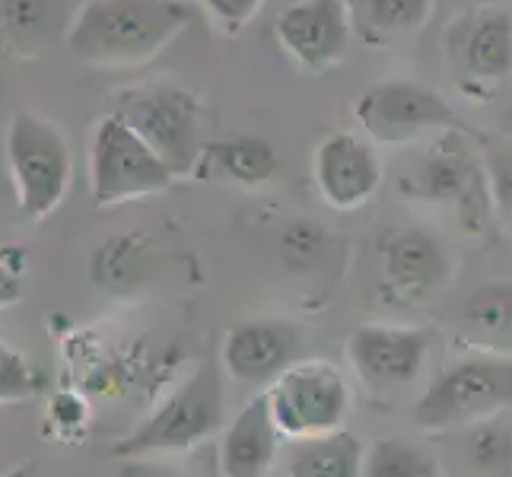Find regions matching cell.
<instances>
[{
	"label": "cell",
	"mask_w": 512,
	"mask_h": 477,
	"mask_svg": "<svg viewBox=\"0 0 512 477\" xmlns=\"http://www.w3.org/2000/svg\"><path fill=\"white\" fill-rule=\"evenodd\" d=\"M500 131H503V134H506V137L512 140V105H509V109H506V112L500 115Z\"/></svg>",
	"instance_id": "obj_30"
},
{
	"label": "cell",
	"mask_w": 512,
	"mask_h": 477,
	"mask_svg": "<svg viewBox=\"0 0 512 477\" xmlns=\"http://www.w3.org/2000/svg\"><path fill=\"white\" fill-rule=\"evenodd\" d=\"M191 23L185 0H83L64 45L86 67H140L160 58Z\"/></svg>",
	"instance_id": "obj_1"
},
{
	"label": "cell",
	"mask_w": 512,
	"mask_h": 477,
	"mask_svg": "<svg viewBox=\"0 0 512 477\" xmlns=\"http://www.w3.org/2000/svg\"><path fill=\"white\" fill-rule=\"evenodd\" d=\"M353 35L366 45H392L420 32L433 13V0H344Z\"/></svg>",
	"instance_id": "obj_19"
},
{
	"label": "cell",
	"mask_w": 512,
	"mask_h": 477,
	"mask_svg": "<svg viewBox=\"0 0 512 477\" xmlns=\"http://www.w3.org/2000/svg\"><path fill=\"white\" fill-rule=\"evenodd\" d=\"M121 477H191V474L182 471V468L153 462V458H134V462L125 468V474H121Z\"/></svg>",
	"instance_id": "obj_29"
},
{
	"label": "cell",
	"mask_w": 512,
	"mask_h": 477,
	"mask_svg": "<svg viewBox=\"0 0 512 477\" xmlns=\"http://www.w3.org/2000/svg\"><path fill=\"white\" fill-rule=\"evenodd\" d=\"M484 175H487V198L500 229L512 236V140L490 144L484 153Z\"/></svg>",
	"instance_id": "obj_25"
},
{
	"label": "cell",
	"mask_w": 512,
	"mask_h": 477,
	"mask_svg": "<svg viewBox=\"0 0 512 477\" xmlns=\"http://www.w3.org/2000/svg\"><path fill=\"white\" fill-rule=\"evenodd\" d=\"M427 347L430 341L420 328L369 322L353 328L347 341V357L353 373L373 392L392 395L420 376L423 363H427Z\"/></svg>",
	"instance_id": "obj_11"
},
{
	"label": "cell",
	"mask_w": 512,
	"mask_h": 477,
	"mask_svg": "<svg viewBox=\"0 0 512 477\" xmlns=\"http://www.w3.org/2000/svg\"><path fill=\"white\" fill-rule=\"evenodd\" d=\"M115 112L175 175H194L204 150L198 96L172 83L131 86L115 93Z\"/></svg>",
	"instance_id": "obj_6"
},
{
	"label": "cell",
	"mask_w": 512,
	"mask_h": 477,
	"mask_svg": "<svg viewBox=\"0 0 512 477\" xmlns=\"http://www.w3.org/2000/svg\"><path fill=\"white\" fill-rule=\"evenodd\" d=\"M277 42L312 74L338 67L353 39V23L344 0H293L277 16Z\"/></svg>",
	"instance_id": "obj_10"
},
{
	"label": "cell",
	"mask_w": 512,
	"mask_h": 477,
	"mask_svg": "<svg viewBox=\"0 0 512 477\" xmlns=\"http://www.w3.org/2000/svg\"><path fill=\"white\" fill-rule=\"evenodd\" d=\"M512 408V357L474 353L452 363L414 404L423 430H455L497 417Z\"/></svg>",
	"instance_id": "obj_5"
},
{
	"label": "cell",
	"mask_w": 512,
	"mask_h": 477,
	"mask_svg": "<svg viewBox=\"0 0 512 477\" xmlns=\"http://www.w3.org/2000/svg\"><path fill=\"white\" fill-rule=\"evenodd\" d=\"M363 446L347 430L296 439L290 449L287 477H363Z\"/></svg>",
	"instance_id": "obj_20"
},
{
	"label": "cell",
	"mask_w": 512,
	"mask_h": 477,
	"mask_svg": "<svg viewBox=\"0 0 512 477\" xmlns=\"http://www.w3.org/2000/svg\"><path fill=\"white\" fill-rule=\"evenodd\" d=\"M147 239L144 236H121L105 242L96 255V280L99 284H131L140 277V264L147 261Z\"/></svg>",
	"instance_id": "obj_24"
},
{
	"label": "cell",
	"mask_w": 512,
	"mask_h": 477,
	"mask_svg": "<svg viewBox=\"0 0 512 477\" xmlns=\"http://www.w3.org/2000/svg\"><path fill=\"white\" fill-rule=\"evenodd\" d=\"M322 249H325V233H322L319 223L299 220V223H293L284 233V252H287V258L296 261V264H303V268L319 258Z\"/></svg>",
	"instance_id": "obj_27"
},
{
	"label": "cell",
	"mask_w": 512,
	"mask_h": 477,
	"mask_svg": "<svg viewBox=\"0 0 512 477\" xmlns=\"http://www.w3.org/2000/svg\"><path fill=\"white\" fill-rule=\"evenodd\" d=\"M312 182L328 207L357 210L382 185V159L366 137L338 131L315 147Z\"/></svg>",
	"instance_id": "obj_13"
},
{
	"label": "cell",
	"mask_w": 512,
	"mask_h": 477,
	"mask_svg": "<svg viewBox=\"0 0 512 477\" xmlns=\"http://www.w3.org/2000/svg\"><path fill=\"white\" fill-rule=\"evenodd\" d=\"M4 163L26 220H45L64 204L74 182V150L58 121L39 112H13L4 131Z\"/></svg>",
	"instance_id": "obj_2"
},
{
	"label": "cell",
	"mask_w": 512,
	"mask_h": 477,
	"mask_svg": "<svg viewBox=\"0 0 512 477\" xmlns=\"http://www.w3.org/2000/svg\"><path fill=\"white\" fill-rule=\"evenodd\" d=\"M264 398L280 433L293 443L344 430L353 404L344 373L325 360H296L264 388Z\"/></svg>",
	"instance_id": "obj_7"
},
{
	"label": "cell",
	"mask_w": 512,
	"mask_h": 477,
	"mask_svg": "<svg viewBox=\"0 0 512 477\" xmlns=\"http://www.w3.org/2000/svg\"><path fill=\"white\" fill-rule=\"evenodd\" d=\"M223 379L214 363L198 366L194 373L169 392L134 433L115 443V455L134 462V458H153L169 452H188L207 443L223 430Z\"/></svg>",
	"instance_id": "obj_3"
},
{
	"label": "cell",
	"mask_w": 512,
	"mask_h": 477,
	"mask_svg": "<svg viewBox=\"0 0 512 477\" xmlns=\"http://www.w3.org/2000/svg\"><path fill=\"white\" fill-rule=\"evenodd\" d=\"M86 175H90V198L96 207H121L153 198L179 179L118 112L96 121Z\"/></svg>",
	"instance_id": "obj_4"
},
{
	"label": "cell",
	"mask_w": 512,
	"mask_h": 477,
	"mask_svg": "<svg viewBox=\"0 0 512 477\" xmlns=\"http://www.w3.org/2000/svg\"><path fill=\"white\" fill-rule=\"evenodd\" d=\"M26 293V252L0 242V309H13Z\"/></svg>",
	"instance_id": "obj_26"
},
{
	"label": "cell",
	"mask_w": 512,
	"mask_h": 477,
	"mask_svg": "<svg viewBox=\"0 0 512 477\" xmlns=\"http://www.w3.org/2000/svg\"><path fill=\"white\" fill-rule=\"evenodd\" d=\"M357 128L385 147H408L430 131L458 125V115L446 96L414 80H379L353 102Z\"/></svg>",
	"instance_id": "obj_8"
},
{
	"label": "cell",
	"mask_w": 512,
	"mask_h": 477,
	"mask_svg": "<svg viewBox=\"0 0 512 477\" xmlns=\"http://www.w3.org/2000/svg\"><path fill=\"white\" fill-rule=\"evenodd\" d=\"M398 188L404 198L423 204H452V207H487V175L474 163L465 140L443 137L417 156L411 169L401 172Z\"/></svg>",
	"instance_id": "obj_9"
},
{
	"label": "cell",
	"mask_w": 512,
	"mask_h": 477,
	"mask_svg": "<svg viewBox=\"0 0 512 477\" xmlns=\"http://www.w3.org/2000/svg\"><path fill=\"white\" fill-rule=\"evenodd\" d=\"M51 10L48 0H4L0 7V32L20 51H35L48 32Z\"/></svg>",
	"instance_id": "obj_23"
},
{
	"label": "cell",
	"mask_w": 512,
	"mask_h": 477,
	"mask_svg": "<svg viewBox=\"0 0 512 477\" xmlns=\"http://www.w3.org/2000/svg\"><path fill=\"white\" fill-rule=\"evenodd\" d=\"M264 0H201V7L210 13V20L223 26L226 32H239L255 20Z\"/></svg>",
	"instance_id": "obj_28"
},
{
	"label": "cell",
	"mask_w": 512,
	"mask_h": 477,
	"mask_svg": "<svg viewBox=\"0 0 512 477\" xmlns=\"http://www.w3.org/2000/svg\"><path fill=\"white\" fill-rule=\"evenodd\" d=\"M449 61L468 90L503 83L512 74V13L484 7L458 16L449 29Z\"/></svg>",
	"instance_id": "obj_12"
},
{
	"label": "cell",
	"mask_w": 512,
	"mask_h": 477,
	"mask_svg": "<svg viewBox=\"0 0 512 477\" xmlns=\"http://www.w3.org/2000/svg\"><path fill=\"white\" fill-rule=\"evenodd\" d=\"M280 433L277 420L271 414V404L264 398H252L245 408L233 417V423H226L220 436V474L223 477H268V471L277 462Z\"/></svg>",
	"instance_id": "obj_16"
},
{
	"label": "cell",
	"mask_w": 512,
	"mask_h": 477,
	"mask_svg": "<svg viewBox=\"0 0 512 477\" xmlns=\"http://www.w3.org/2000/svg\"><path fill=\"white\" fill-rule=\"evenodd\" d=\"M45 388L42 369L26 350L0 338V408L35 401Z\"/></svg>",
	"instance_id": "obj_22"
},
{
	"label": "cell",
	"mask_w": 512,
	"mask_h": 477,
	"mask_svg": "<svg viewBox=\"0 0 512 477\" xmlns=\"http://www.w3.org/2000/svg\"><path fill=\"white\" fill-rule=\"evenodd\" d=\"M363 477H443L436 455L411 439H379L363 455Z\"/></svg>",
	"instance_id": "obj_21"
},
{
	"label": "cell",
	"mask_w": 512,
	"mask_h": 477,
	"mask_svg": "<svg viewBox=\"0 0 512 477\" xmlns=\"http://www.w3.org/2000/svg\"><path fill=\"white\" fill-rule=\"evenodd\" d=\"M280 169V156L264 137L239 134L204 144L198 169L194 175H217L239 188H261L268 185Z\"/></svg>",
	"instance_id": "obj_18"
},
{
	"label": "cell",
	"mask_w": 512,
	"mask_h": 477,
	"mask_svg": "<svg viewBox=\"0 0 512 477\" xmlns=\"http://www.w3.org/2000/svg\"><path fill=\"white\" fill-rule=\"evenodd\" d=\"M299 357V334L277 318H249L226 331L223 366L242 385L268 388Z\"/></svg>",
	"instance_id": "obj_14"
},
{
	"label": "cell",
	"mask_w": 512,
	"mask_h": 477,
	"mask_svg": "<svg viewBox=\"0 0 512 477\" xmlns=\"http://www.w3.org/2000/svg\"><path fill=\"white\" fill-rule=\"evenodd\" d=\"M458 338L474 353L512 357V284L493 280L474 290L458 312Z\"/></svg>",
	"instance_id": "obj_17"
},
{
	"label": "cell",
	"mask_w": 512,
	"mask_h": 477,
	"mask_svg": "<svg viewBox=\"0 0 512 477\" xmlns=\"http://www.w3.org/2000/svg\"><path fill=\"white\" fill-rule=\"evenodd\" d=\"M382 274L398 299L420 303L439 293L449 280V255L436 233L408 226L382 245Z\"/></svg>",
	"instance_id": "obj_15"
}]
</instances>
